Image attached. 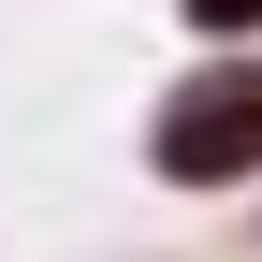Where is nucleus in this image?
Segmentation results:
<instances>
[{"instance_id":"nucleus-2","label":"nucleus","mask_w":262,"mask_h":262,"mask_svg":"<svg viewBox=\"0 0 262 262\" xmlns=\"http://www.w3.org/2000/svg\"><path fill=\"white\" fill-rule=\"evenodd\" d=\"M175 29H189V44H233V58H262V0H175Z\"/></svg>"},{"instance_id":"nucleus-3","label":"nucleus","mask_w":262,"mask_h":262,"mask_svg":"<svg viewBox=\"0 0 262 262\" xmlns=\"http://www.w3.org/2000/svg\"><path fill=\"white\" fill-rule=\"evenodd\" d=\"M219 262H262V189L233 204V233H219Z\"/></svg>"},{"instance_id":"nucleus-1","label":"nucleus","mask_w":262,"mask_h":262,"mask_svg":"<svg viewBox=\"0 0 262 262\" xmlns=\"http://www.w3.org/2000/svg\"><path fill=\"white\" fill-rule=\"evenodd\" d=\"M131 160H146V189H175V204H219L233 219L262 189V58L204 44L189 73H160L146 131H131Z\"/></svg>"}]
</instances>
